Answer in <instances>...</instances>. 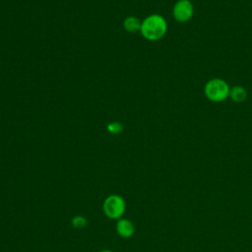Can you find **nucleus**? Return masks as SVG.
Returning a JSON list of instances; mask_svg holds the SVG:
<instances>
[{"label": "nucleus", "mask_w": 252, "mask_h": 252, "mask_svg": "<svg viewBox=\"0 0 252 252\" xmlns=\"http://www.w3.org/2000/svg\"><path fill=\"white\" fill-rule=\"evenodd\" d=\"M172 15L176 22L187 23L194 15V6L190 0H178L172 9Z\"/></svg>", "instance_id": "nucleus-4"}, {"label": "nucleus", "mask_w": 252, "mask_h": 252, "mask_svg": "<svg viewBox=\"0 0 252 252\" xmlns=\"http://www.w3.org/2000/svg\"><path fill=\"white\" fill-rule=\"evenodd\" d=\"M142 22L136 17H128L124 21V28L130 32H136L141 30Z\"/></svg>", "instance_id": "nucleus-7"}, {"label": "nucleus", "mask_w": 252, "mask_h": 252, "mask_svg": "<svg viewBox=\"0 0 252 252\" xmlns=\"http://www.w3.org/2000/svg\"><path fill=\"white\" fill-rule=\"evenodd\" d=\"M107 130L111 133L117 134V133H120L123 130V126L118 122H112V123H109L107 125Z\"/></svg>", "instance_id": "nucleus-9"}, {"label": "nucleus", "mask_w": 252, "mask_h": 252, "mask_svg": "<svg viewBox=\"0 0 252 252\" xmlns=\"http://www.w3.org/2000/svg\"><path fill=\"white\" fill-rule=\"evenodd\" d=\"M140 32L146 39L156 41L165 35L167 32V23L162 16L153 14L142 22Z\"/></svg>", "instance_id": "nucleus-1"}, {"label": "nucleus", "mask_w": 252, "mask_h": 252, "mask_svg": "<svg viewBox=\"0 0 252 252\" xmlns=\"http://www.w3.org/2000/svg\"><path fill=\"white\" fill-rule=\"evenodd\" d=\"M115 230L121 238H130L135 233V225L131 220L121 218L116 220Z\"/></svg>", "instance_id": "nucleus-5"}, {"label": "nucleus", "mask_w": 252, "mask_h": 252, "mask_svg": "<svg viewBox=\"0 0 252 252\" xmlns=\"http://www.w3.org/2000/svg\"><path fill=\"white\" fill-rule=\"evenodd\" d=\"M98 252H114V251H112V250H110V249H102V250H100V251H98Z\"/></svg>", "instance_id": "nucleus-10"}, {"label": "nucleus", "mask_w": 252, "mask_h": 252, "mask_svg": "<svg viewBox=\"0 0 252 252\" xmlns=\"http://www.w3.org/2000/svg\"><path fill=\"white\" fill-rule=\"evenodd\" d=\"M230 87L220 78H214L209 80L204 87V94L206 97L212 102H222L229 97Z\"/></svg>", "instance_id": "nucleus-2"}, {"label": "nucleus", "mask_w": 252, "mask_h": 252, "mask_svg": "<svg viewBox=\"0 0 252 252\" xmlns=\"http://www.w3.org/2000/svg\"><path fill=\"white\" fill-rule=\"evenodd\" d=\"M229 98L234 102H243L247 98V92L245 88L241 86H234L230 88Z\"/></svg>", "instance_id": "nucleus-6"}, {"label": "nucleus", "mask_w": 252, "mask_h": 252, "mask_svg": "<svg viewBox=\"0 0 252 252\" xmlns=\"http://www.w3.org/2000/svg\"><path fill=\"white\" fill-rule=\"evenodd\" d=\"M126 211V202L118 194H110L103 200L102 212L110 220H119L123 218Z\"/></svg>", "instance_id": "nucleus-3"}, {"label": "nucleus", "mask_w": 252, "mask_h": 252, "mask_svg": "<svg viewBox=\"0 0 252 252\" xmlns=\"http://www.w3.org/2000/svg\"><path fill=\"white\" fill-rule=\"evenodd\" d=\"M71 224L74 228H77V229L85 228L88 225V219L81 215L75 216L71 220Z\"/></svg>", "instance_id": "nucleus-8"}]
</instances>
